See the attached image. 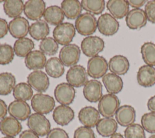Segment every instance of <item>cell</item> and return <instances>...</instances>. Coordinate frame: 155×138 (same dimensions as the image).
<instances>
[{
  "mask_svg": "<svg viewBox=\"0 0 155 138\" xmlns=\"http://www.w3.org/2000/svg\"><path fill=\"white\" fill-rule=\"evenodd\" d=\"M50 33L48 23L42 19H39L30 26L29 34L32 38L36 41L42 40L47 38Z\"/></svg>",
  "mask_w": 155,
  "mask_h": 138,
  "instance_id": "obj_29",
  "label": "cell"
},
{
  "mask_svg": "<svg viewBox=\"0 0 155 138\" xmlns=\"http://www.w3.org/2000/svg\"><path fill=\"white\" fill-rule=\"evenodd\" d=\"M119 107L120 101L115 94H105L98 103V111L104 117H113Z\"/></svg>",
  "mask_w": 155,
  "mask_h": 138,
  "instance_id": "obj_5",
  "label": "cell"
},
{
  "mask_svg": "<svg viewBox=\"0 0 155 138\" xmlns=\"http://www.w3.org/2000/svg\"><path fill=\"white\" fill-rule=\"evenodd\" d=\"M142 59L147 65L155 66V44L146 42L140 47Z\"/></svg>",
  "mask_w": 155,
  "mask_h": 138,
  "instance_id": "obj_36",
  "label": "cell"
},
{
  "mask_svg": "<svg viewBox=\"0 0 155 138\" xmlns=\"http://www.w3.org/2000/svg\"><path fill=\"white\" fill-rule=\"evenodd\" d=\"M8 108L4 100L0 98V120H2L6 117L7 114Z\"/></svg>",
  "mask_w": 155,
  "mask_h": 138,
  "instance_id": "obj_48",
  "label": "cell"
},
{
  "mask_svg": "<svg viewBox=\"0 0 155 138\" xmlns=\"http://www.w3.org/2000/svg\"><path fill=\"white\" fill-rule=\"evenodd\" d=\"M19 138H39V137L30 129H27L21 133Z\"/></svg>",
  "mask_w": 155,
  "mask_h": 138,
  "instance_id": "obj_47",
  "label": "cell"
},
{
  "mask_svg": "<svg viewBox=\"0 0 155 138\" xmlns=\"http://www.w3.org/2000/svg\"><path fill=\"white\" fill-rule=\"evenodd\" d=\"M97 26L99 32L107 36L114 35L117 32L119 28V23L117 20L108 13L102 14L98 18Z\"/></svg>",
  "mask_w": 155,
  "mask_h": 138,
  "instance_id": "obj_8",
  "label": "cell"
},
{
  "mask_svg": "<svg viewBox=\"0 0 155 138\" xmlns=\"http://www.w3.org/2000/svg\"><path fill=\"white\" fill-rule=\"evenodd\" d=\"M117 124L116 120L112 117H104L101 119L96 125V131L102 137H111L116 133L118 127Z\"/></svg>",
  "mask_w": 155,
  "mask_h": 138,
  "instance_id": "obj_27",
  "label": "cell"
},
{
  "mask_svg": "<svg viewBox=\"0 0 155 138\" xmlns=\"http://www.w3.org/2000/svg\"><path fill=\"white\" fill-rule=\"evenodd\" d=\"M33 89L27 83L21 82L16 85L13 91V95L16 100L26 102L33 97Z\"/></svg>",
  "mask_w": 155,
  "mask_h": 138,
  "instance_id": "obj_35",
  "label": "cell"
},
{
  "mask_svg": "<svg viewBox=\"0 0 155 138\" xmlns=\"http://www.w3.org/2000/svg\"><path fill=\"white\" fill-rule=\"evenodd\" d=\"M88 73L85 68L79 64L70 67L66 74L67 83L73 87L80 88L85 85L88 80Z\"/></svg>",
  "mask_w": 155,
  "mask_h": 138,
  "instance_id": "obj_10",
  "label": "cell"
},
{
  "mask_svg": "<svg viewBox=\"0 0 155 138\" xmlns=\"http://www.w3.org/2000/svg\"><path fill=\"white\" fill-rule=\"evenodd\" d=\"M29 28L28 20L22 16L13 18L8 23V32L15 38H24L29 33Z\"/></svg>",
  "mask_w": 155,
  "mask_h": 138,
  "instance_id": "obj_16",
  "label": "cell"
},
{
  "mask_svg": "<svg viewBox=\"0 0 155 138\" xmlns=\"http://www.w3.org/2000/svg\"><path fill=\"white\" fill-rule=\"evenodd\" d=\"M125 138H146L145 130L141 125L133 123L126 127L124 130Z\"/></svg>",
  "mask_w": 155,
  "mask_h": 138,
  "instance_id": "obj_40",
  "label": "cell"
},
{
  "mask_svg": "<svg viewBox=\"0 0 155 138\" xmlns=\"http://www.w3.org/2000/svg\"><path fill=\"white\" fill-rule=\"evenodd\" d=\"M27 81L32 89L39 93L45 92L50 85V80L47 74L41 70L30 72L27 76Z\"/></svg>",
  "mask_w": 155,
  "mask_h": 138,
  "instance_id": "obj_12",
  "label": "cell"
},
{
  "mask_svg": "<svg viewBox=\"0 0 155 138\" xmlns=\"http://www.w3.org/2000/svg\"><path fill=\"white\" fill-rule=\"evenodd\" d=\"M127 27L132 30L143 27L147 22L145 12L142 9H133L129 11L125 18Z\"/></svg>",
  "mask_w": 155,
  "mask_h": 138,
  "instance_id": "obj_18",
  "label": "cell"
},
{
  "mask_svg": "<svg viewBox=\"0 0 155 138\" xmlns=\"http://www.w3.org/2000/svg\"><path fill=\"white\" fill-rule=\"evenodd\" d=\"M39 50L46 55H55L59 49L58 43L52 37H47L41 41L39 44Z\"/></svg>",
  "mask_w": 155,
  "mask_h": 138,
  "instance_id": "obj_38",
  "label": "cell"
},
{
  "mask_svg": "<svg viewBox=\"0 0 155 138\" xmlns=\"http://www.w3.org/2000/svg\"><path fill=\"white\" fill-rule=\"evenodd\" d=\"M47 58L45 55L41 50H35L30 52L25 57V66L30 70L38 71L45 67Z\"/></svg>",
  "mask_w": 155,
  "mask_h": 138,
  "instance_id": "obj_23",
  "label": "cell"
},
{
  "mask_svg": "<svg viewBox=\"0 0 155 138\" xmlns=\"http://www.w3.org/2000/svg\"><path fill=\"white\" fill-rule=\"evenodd\" d=\"M44 21L52 26H58L64 19V15L61 8L58 5H51L45 9L43 15Z\"/></svg>",
  "mask_w": 155,
  "mask_h": 138,
  "instance_id": "obj_30",
  "label": "cell"
},
{
  "mask_svg": "<svg viewBox=\"0 0 155 138\" xmlns=\"http://www.w3.org/2000/svg\"><path fill=\"white\" fill-rule=\"evenodd\" d=\"M83 94L85 98L91 103L99 102L103 96L102 83L96 79L88 80L84 86Z\"/></svg>",
  "mask_w": 155,
  "mask_h": 138,
  "instance_id": "obj_15",
  "label": "cell"
},
{
  "mask_svg": "<svg viewBox=\"0 0 155 138\" xmlns=\"http://www.w3.org/2000/svg\"><path fill=\"white\" fill-rule=\"evenodd\" d=\"M136 113L134 108L128 105L120 106L115 114L117 123L125 127L133 124L136 120Z\"/></svg>",
  "mask_w": 155,
  "mask_h": 138,
  "instance_id": "obj_19",
  "label": "cell"
},
{
  "mask_svg": "<svg viewBox=\"0 0 155 138\" xmlns=\"http://www.w3.org/2000/svg\"><path fill=\"white\" fill-rule=\"evenodd\" d=\"M35 47L34 42L28 38L24 37L18 39L14 43L15 53L19 57H25Z\"/></svg>",
  "mask_w": 155,
  "mask_h": 138,
  "instance_id": "obj_33",
  "label": "cell"
},
{
  "mask_svg": "<svg viewBox=\"0 0 155 138\" xmlns=\"http://www.w3.org/2000/svg\"><path fill=\"white\" fill-rule=\"evenodd\" d=\"M141 125L147 132L155 134V112L145 113L141 117Z\"/></svg>",
  "mask_w": 155,
  "mask_h": 138,
  "instance_id": "obj_41",
  "label": "cell"
},
{
  "mask_svg": "<svg viewBox=\"0 0 155 138\" xmlns=\"http://www.w3.org/2000/svg\"><path fill=\"white\" fill-rule=\"evenodd\" d=\"M147 108L150 112H155V95L150 97L147 102Z\"/></svg>",
  "mask_w": 155,
  "mask_h": 138,
  "instance_id": "obj_49",
  "label": "cell"
},
{
  "mask_svg": "<svg viewBox=\"0 0 155 138\" xmlns=\"http://www.w3.org/2000/svg\"><path fill=\"white\" fill-rule=\"evenodd\" d=\"M73 138H96V136L92 128L81 126L75 129Z\"/></svg>",
  "mask_w": 155,
  "mask_h": 138,
  "instance_id": "obj_42",
  "label": "cell"
},
{
  "mask_svg": "<svg viewBox=\"0 0 155 138\" xmlns=\"http://www.w3.org/2000/svg\"><path fill=\"white\" fill-rule=\"evenodd\" d=\"M45 6L42 0H28L24 4V13L27 18L36 21L43 16Z\"/></svg>",
  "mask_w": 155,
  "mask_h": 138,
  "instance_id": "obj_13",
  "label": "cell"
},
{
  "mask_svg": "<svg viewBox=\"0 0 155 138\" xmlns=\"http://www.w3.org/2000/svg\"><path fill=\"white\" fill-rule=\"evenodd\" d=\"M54 95L56 100L61 105L68 106L74 100L76 91L71 85L64 82L58 84L55 87Z\"/></svg>",
  "mask_w": 155,
  "mask_h": 138,
  "instance_id": "obj_11",
  "label": "cell"
},
{
  "mask_svg": "<svg viewBox=\"0 0 155 138\" xmlns=\"http://www.w3.org/2000/svg\"><path fill=\"white\" fill-rule=\"evenodd\" d=\"M106 5L110 14L116 19L124 18L130 11V5L126 0H109Z\"/></svg>",
  "mask_w": 155,
  "mask_h": 138,
  "instance_id": "obj_25",
  "label": "cell"
},
{
  "mask_svg": "<svg viewBox=\"0 0 155 138\" xmlns=\"http://www.w3.org/2000/svg\"><path fill=\"white\" fill-rule=\"evenodd\" d=\"M2 138H15V137H9V136H5V137H2Z\"/></svg>",
  "mask_w": 155,
  "mask_h": 138,
  "instance_id": "obj_52",
  "label": "cell"
},
{
  "mask_svg": "<svg viewBox=\"0 0 155 138\" xmlns=\"http://www.w3.org/2000/svg\"><path fill=\"white\" fill-rule=\"evenodd\" d=\"M105 47L104 40L97 36H88L85 37L81 44V48L83 53L88 57L98 55Z\"/></svg>",
  "mask_w": 155,
  "mask_h": 138,
  "instance_id": "obj_6",
  "label": "cell"
},
{
  "mask_svg": "<svg viewBox=\"0 0 155 138\" xmlns=\"http://www.w3.org/2000/svg\"><path fill=\"white\" fill-rule=\"evenodd\" d=\"M138 84L145 88H149L155 85V67L147 64L140 66L137 73Z\"/></svg>",
  "mask_w": 155,
  "mask_h": 138,
  "instance_id": "obj_22",
  "label": "cell"
},
{
  "mask_svg": "<svg viewBox=\"0 0 155 138\" xmlns=\"http://www.w3.org/2000/svg\"><path fill=\"white\" fill-rule=\"evenodd\" d=\"M3 8L7 16L15 18L20 16L24 12V4L21 0H7L4 2Z\"/></svg>",
  "mask_w": 155,
  "mask_h": 138,
  "instance_id": "obj_32",
  "label": "cell"
},
{
  "mask_svg": "<svg viewBox=\"0 0 155 138\" xmlns=\"http://www.w3.org/2000/svg\"><path fill=\"white\" fill-rule=\"evenodd\" d=\"M74 27L80 35L88 36L96 32L97 28V19L93 14L85 12L76 19Z\"/></svg>",
  "mask_w": 155,
  "mask_h": 138,
  "instance_id": "obj_1",
  "label": "cell"
},
{
  "mask_svg": "<svg viewBox=\"0 0 155 138\" xmlns=\"http://www.w3.org/2000/svg\"><path fill=\"white\" fill-rule=\"evenodd\" d=\"M45 70L47 74L54 78H59L65 72L64 65L58 57H51L46 62Z\"/></svg>",
  "mask_w": 155,
  "mask_h": 138,
  "instance_id": "obj_31",
  "label": "cell"
},
{
  "mask_svg": "<svg viewBox=\"0 0 155 138\" xmlns=\"http://www.w3.org/2000/svg\"><path fill=\"white\" fill-rule=\"evenodd\" d=\"M27 125L29 129L41 137L47 136L51 129V124L48 119L44 114L36 112L30 116L27 119Z\"/></svg>",
  "mask_w": 155,
  "mask_h": 138,
  "instance_id": "obj_2",
  "label": "cell"
},
{
  "mask_svg": "<svg viewBox=\"0 0 155 138\" xmlns=\"http://www.w3.org/2000/svg\"><path fill=\"white\" fill-rule=\"evenodd\" d=\"M8 24L5 19L0 18V39L4 38L8 33Z\"/></svg>",
  "mask_w": 155,
  "mask_h": 138,
  "instance_id": "obj_45",
  "label": "cell"
},
{
  "mask_svg": "<svg viewBox=\"0 0 155 138\" xmlns=\"http://www.w3.org/2000/svg\"><path fill=\"white\" fill-rule=\"evenodd\" d=\"M13 47L8 44H0V64L6 65L10 63L14 58Z\"/></svg>",
  "mask_w": 155,
  "mask_h": 138,
  "instance_id": "obj_39",
  "label": "cell"
},
{
  "mask_svg": "<svg viewBox=\"0 0 155 138\" xmlns=\"http://www.w3.org/2000/svg\"><path fill=\"white\" fill-rule=\"evenodd\" d=\"M8 112L10 116L21 121H24L31 115V108L24 101L14 100L8 106Z\"/></svg>",
  "mask_w": 155,
  "mask_h": 138,
  "instance_id": "obj_17",
  "label": "cell"
},
{
  "mask_svg": "<svg viewBox=\"0 0 155 138\" xmlns=\"http://www.w3.org/2000/svg\"><path fill=\"white\" fill-rule=\"evenodd\" d=\"M81 49L75 44H69L64 46L59 53V58L66 67L76 65L80 60Z\"/></svg>",
  "mask_w": 155,
  "mask_h": 138,
  "instance_id": "obj_9",
  "label": "cell"
},
{
  "mask_svg": "<svg viewBox=\"0 0 155 138\" xmlns=\"http://www.w3.org/2000/svg\"><path fill=\"white\" fill-rule=\"evenodd\" d=\"M61 8L64 16L70 19L78 18L82 10L81 3L78 0H64L61 4Z\"/></svg>",
  "mask_w": 155,
  "mask_h": 138,
  "instance_id": "obj_28",
  "label": "cell"
},
{
  "mask_svg": "<svg viewBox=\"0 0 155 138\" xmlns=\"http://www.w3.org/2000/svg\"><path fill=\"white\" fill-rule=\"evenodd\" d=\"M108 69L107 60L102 56L97 55L90 58L87 62L88 75L94 79L103 77Z\"/></svg>",
  "mask_w": 155,
  "mask_h": 138,
  "instance_id": "obj_7",
  "label": "cell"
},
{
  "mask_svg": "<svg viewBox=\"0 0 155 138\" xmlns=\"http://www.w3.org/2000/svg\"><path fill=\"white\" fill-rule=\"evenodd\" d=\"M148 138H155V134H153L151 135Z\"/></svg>",
  "mask_w": 155,
  "mask_h": 138,
  "instance_id": "obj_51",
  "label": "cell"
},
{
  "mask_svg": "<svg viewBox=\"0 0 155 138\" xmlns=\"http://www.w3.org/2000/svg\"><path fill=\"white\" fill-rule=\"evenodd\" d=\"M74 117V112L68 105H61L56 106L53 112V119L59 125H68Z\"/></svg>",
  "mask_w": 155,
  "mask_h": 138,
  "instance_id": "obj_21",
  "label": "cell"
},
{
  "mask_svg": "<svg viewBox=\"0 0 155 138\" xmlns=\"http://www.w3.org/2000/svg\"><path fill=\"white\" fill-rule=\"evenodd\" d=\"M20 122L12 116H7L0 120V132L5 136L15 137L22 131Z\"/></svg>",
  "mask_w": 155,
  "mask_h": 138,
  "instance_id": "obj_20",
  "label": "cell"
},
{
  "mask_svg": "<svg viewBox=\"0 0 155 138\" xmlns=\"http://www.w3.org/2000/svg\"><path fill=\"white\" fill-rule=\"evenodd\" d=\"M16 86V78L11 72H2L0 74V95H7L10 94Z\"/></svg>",
  "mask_w": 155,
  "mask_h": 138,
  "instance_id": "obj_34",
  "label": "cell"
},
{
  "mask_svg": "<svg viewBox=\"0 0 155 138\" xmlns=\"http://www.w3.org/2000/svg\"><path fill=\"white\" fill-rule=\"evenodd\" d=\"M108 69L114 74L124 75L127 73L130 68V63L127 58L124 55H116L111 57L108 63Z\"/></svg>",
  "mask_w": 155,
  "mask_h": 138,
  "instance_id": "obj_24",
  "label": "cell"
},
{
  "mask_svg": "<svg viewBox=\"0 0 155 138\" xmlns=\"http://www.w3.org/2000/svg\"><path fill=\"white\" fill-rule=\"evenodd\" d=\"M46 138H69L68 133L63 129L54 128L49 131Z\"/></svg>",
  "mask_w": 155,
  "mask_h": 138,
  "instance_id": "obj_44",
  "label": "cell"
},
{
  "mask_svg": "<svg viewBox=\"0 0 155 138\" xmlns=\"http://www.w3.org/2000/svg\"><path fill=\"white\" fill-rule=\"evenodd\" d=\"M144 11L147 20L153 24H155V0L147 1L145 4Z\"/></svg>",
  "mask_w": 155,
  "mask_h": 138,
  "instance_id": "obj_43",
  "label": "cell"
},
{
  "mask_svg": "<svg viewBox=\"0 0 155 138\" xmlns=\"http://www.w3.org/2000/svg\"><path fill=\"white\" fill-rule=\"evenodd\" d=\"M81 3L84 10L93 15L102 13L105 7V2L104 0H82Z\"/></svg>",
  "mask_w": 155,
  "mask_h": 138,
  "instance_id": "obj_37",
  "label": "cell"
},
{
  "mask_svg": "<svg viewBox=\"0 0 155 138\" xmlns=\"http://www.w3.org/2000/svg\"><path fill=\"white\" fill-rule=\"evenodd\" d=\"M102 83L108 94H116L123 88L122 78L113 73H107L102 77Z\"/></svg>",
  "mask_w": 155,
  "mask_h": 138,
  "instance_id": "obj_26",
  "label": "cell"
},
{
  "mask_svg": "<svg viewBox=\"0 0 155 138\" xmlns=\"http://www.w3.org/2000/svg\"><path fill=\"white\" fill-rule=\"evenodd\" d=\"M76 35L74 26L70 22H62L56 26L53 31V38L61 45L70 44Z\"/></svg>",
  "mask_w": 155,
  "mask_h": 138,
  "instance_id": "obj_4",
  "label": "cell"
},
{
  "mask_svg": "<svg viewBox=\"0 0 155 138\" xmlns=\"http://www.w3.org/2000/svg\"><path fill=\"white\" fill-rule=\"evenodd\" d=\"M127 1L129 5L134 9H140L147 3L145 0H128Z\"/></svg>",
  "mask_w": 155,
  "mask_h": 138,
  "instance_id": "obj_46",
  "label": "cell"
},
{
  "mask_svg": "<svg viewBox=\"0 0 155 138\" xmlns=\"http://www.w3.org/2000/svg\"><path fill=\"white\" fill-rule=\"evenodd\" d=\"M78 119L83 126L92 128L96 126L101 119L100 113L98 109L93 106H85L79 111Z\"/></svg>",
  "mask_w": 155,
  "mask_h": 138,
  "instance_id": "obj_14",
  "label": "cell"
},
{
  "mask_svg": "<svg viewBox=\"0 0 155 138\" xmlns=\"http://www.w3.org/2000/svg\"><path fill=\"white\" fill-rule=\"evenodd\" d=\"M110 138H125L120 133H116L113 135H112Z\"/></svg>",
  "mask_w": 155,
  "mask_h": 138,
  "instance_id": "obj_50",
  "label": "cell"
},
{
  "mask_svg": "<svg viewBox=\"0 0 155 138\" xmlns=\"http://www.w3.org/2000/svg\"><path fill=\"white\" fill-rule=\"evenodd\" d=\"M33 110L39 114H47L54 109L55 100L50 95L42 93L35 94L31 100Z\"/></svg>",
  "mask_w": 155,
  "mask_h": 138,
  "instance_id": "obj_3",
  "label": "cell"
}]
</instances>
